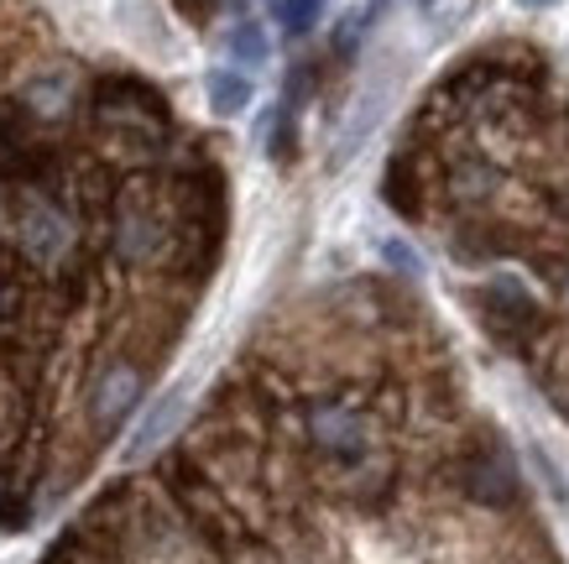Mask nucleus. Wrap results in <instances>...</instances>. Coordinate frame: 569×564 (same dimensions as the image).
Wrapping results in <instances>:
<instances>
[{"instance_id":"1","label":"nucleus","mask_w":569,"mask_h":564,"mask_svg":"<svg viewBox=\"0 0 569 564\" xmlns=\"http://www.w3.org/2000/svg\"><path fill=\"white\" fill-rule=\"evenodd\" d=\"M157 366L126 356V350H94L84 372V393H79V428H84V449L94 455L100 445H110L131 413L141 408V397L152 387Z\"/></svg>"},{"instance_id":"10","label":"nucleus","mask_w":569,"mask_h":564,"mask_svg":"<svg viewBox=\"0 0 569 564\" xmlns=\"http://www.w3.org/2000/svg\"><path fill=\"white\" fill-rule=\"evenodd\" d=\"M381 261H387L392 273H402V283H418V273H423L408 240H381Z\"/></svg>"},{"instance_id":"6","label":"nucleus","mask_w":569,"mask_h":564,"mask_svg":"<svg viewBox=\"0 0 569 564\" xmlns=\"http://www.w3.org/2000/svg\"><path fill=\"white\" fill-rule=\"evenodd\" d=\"M32 517H37L32 492H27V486H21V481L11 476L6 465H0V528H6V533H21L27 523H32Z\"/></svg>"},{"instance_id":"3","label":"nucleus","mask_w":569,"mask_h":564,"mask_svg":"<svg viewBox=\"0 0 569 564\" xmlns=\"http://www.w3.org/2000/svg\"><path fill=\"white\" fill-rule=\"evenodd\" d=\"M381 199L413 225H429V152L413 141H397L392 162L381 172Z\"/></svg>"},{"instance_id":"12","label":"nucleus","mask_w":569,"mask_h":564,"mask_svg":"<svg viewBox=\"0 0 569 564\" xmlns=\"http://www.w3.org/2000/svg\"><path fill=\"white\" fill-rule=\"evenodd\" d=\"M518 6H528V11H543V6H553V0H518Z\"/></svg>"},{"instance_id":"9","label":"nucleus","mask_w":569,"mask_h":564,"mask_svg":"<svg viewBox=\"0 0 569 564\" xmlns=\"http://www.w3.org/2000/svg\"><path fill=\"white\" fill-rule=\"evenodd\" d=\"M267 152H272L277 162H293L298 157V116L293 110H277L272 116V141H267Z\"/></svg>"},{"instance_id":"2","label":"nucleus","mask_w":569,"mask_h":564,"mask_svg":"<svg viewBox=\"0 0 569 564\" xmlns=\"http://www.w3.org/2000/svg\"><path fill=\"white\" fill-rule=\"evenodd\" d=\"M470 308H476V319L491 340L507 350V356H518L522 366L549 345V335L559 329V308H549L543 298L533 293V283H522L512 273H497L486 277L481 288L470 293Z\"/></svg>"},{"instance_id":"8","label":"nucleus","mask_w":569,"mask_h":564,"mask_svg":"<svg viewBox=\"0 0 569 564\" xmlns=\"http://www.w3.org/2000/svg\"><path fill=\"white\" fill-rule=\"evenodd\" d=\"M319 11H325V0H277V21L288 37H309Z\"/></svg>"},{"instance_id":"11","label":"nucleus","mask_w":569,"mask_h":564,"mask_svg":"<svg viewBox=\"0 0 569 564\" xmlns=\"http://www.w3.org/2000/svg\"><path fill=\"white\" fill-rule=\"evenodd\" d=\"M361 42V17H346L340 32H335V58H350V48Z\"/></svg>"},{"instance_id":"5","label":"nucleus","mask_w":569,"mask_h":564,"mask_svg":"<svg viewBox=\"0 0 569 564\" xmlns=\"http://www.w3.org/2000/svg\"><path fill=\"white\" fill-rule=\"evenodd\" d=\"M251 105V79L236 69H214L209 73V110L214 116H241Z\"/></svg>"},{"instance_id":"13","label":"nucleus","mask_w":569,"mask_h":564,"mask_svg":"<svg viewBox=\"0 0 569 564\" xmlns=\"http://www.w3.org/2000/svg\"><path fill=\"white\" fill-rule=\"evenodd\" d=\"M418 6H423V11H429V6H439V0H418Z\"/></svg>"},{"instance_id":"7","label":"nucleus","mask_w":569,"mask_h":564,"mask_svg":"<svg viewBox=\"0 0 569 564\" xmlns=\"http://www.w3.org/2000/svg\"><path fill=\"white\" fill-rule=\"evenodd\" d=\"M267 52H272V42L261 32V21H236L230 27V58L236 63H267Z\"/></svg>"},{"instance_id":"4","label":"nucleus","mask_w":569,"mask_h":564,"mask_svg":"<svg viewBox=\"0 0 569 564\" xmlns=\"http://www.w3.org/2000/svg\"><path fill=\"white\" fill-rule=\"evenodd\" d=\"M178 418H183V393H168L162 403H157L147 418H141V428L131 434V449H126V461L137 465V461H147V455H157L162 449V439L178 428Z\"/></svg>"}]
</instances>
